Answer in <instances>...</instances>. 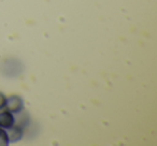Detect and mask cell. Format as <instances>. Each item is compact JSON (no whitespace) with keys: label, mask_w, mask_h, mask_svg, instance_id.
Here are the masks:
<instances>
[{"label":"cell","mask_w":157,"mask_h":146,"mask_svg":"<svg viewBox=\"0 0 157 146\" xmlns=\"http://www.w3.org/2000/svg\"><path fill=\"white\" fill-rule=\"evenodd\" d=\"M15 124V118L13 113L9 112L8 110L0 112V128L8 129Z\"/></svg>","instance_id":"obj_3"},{"label":"cell","mask_w":157,"mask_h":146,"mask_svg":"<svg viewBox=\"0 0 157 146\" xmlns=\"http://www.w3.org/2000/svg\"><path fill=\"white\" fill-rule=\"evenodd\" d=\"M6 101H7V98H6V96L2 94V92H0V110L5 109V107H6Z\"/></svg>","instance_id":"obj_5"},{"label":"cell","mask_w":157,"mask_h":146,"mask_svg":"<svg viewBox=\"0 0 157 146\" xmlns=\"http://www.w3.org/2000/svg\"><path fill=\"white\" fill-rule=\"evenodd\" d=\"M6 109L13 114H18L24 110V102L23 99L18 96H11L7 98L6 101Z\"/></svg>","instance_id":"obj_1"},{"label":"cell","mask_w":157,"mask_h":146,"mask_svg":"<svg viewBox=\"0 0 157 146\" xmlns=\"http://www.w3.org/2000/svg\"><path fill=\"white\" fill-rule=\"evenodd\" d=\"M8 133V137H9V142L10 143H15L18 142L20 140H22L23 135H24V130H23V127L20 125L14 124L12 127L6 129Z\"/></svg>","instance_id":"obj_2"},{"label":"cell","mask_w":157,"mask_h":146,"mask_svg":"<svg viewBox=\"0 0 157 146\" xmlns=\"http://www.w3.org/2000/svg\"><path fill=\"white\" fill-rule=\"evenodd\" d=\"M9 137H8L7 130L3 128H0V146H7L9 145Z\"/></svg>","instance_id":"obj_4"}]
</instances>
